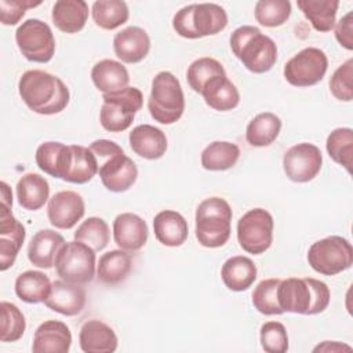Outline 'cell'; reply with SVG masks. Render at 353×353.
I'll return each mask as SVG.
<instances>
[{
    "mask_svg": "<svg viewBox=\"0 0 353 353\" xmlns=\"http://www.w3.org/2000/svg\"><path fill=\"white\" fill-rule=\"evenodd\" d=\"M99 110V123L109 132H121L130 128L135 113L143 105V95L137 87H127L119 92L103 94Z\"/></svg>",
    "mask_w": 353,
    "mask_h": 353,
    "instance_id": "ba28073f",
    "label": "cell"
},
{
    "mask_svg": "<svg viewBox=\"0 0 353 353\" xmlns=\"http://www.w3.org/2000/svg\"><path fill=\"white\" fill-rule=\"evenodd\" d=\"M63 244L65 239L62 234L51 229H41L32 237L28 245V259L36 268L51 269Z\"/></svg>",
    "mask_w": 353,
    "mask_h": 353,
    "instance_id": "7402d4cb",
    "label": "cell"
},
{
    "mask_svg": "<svg viewBox=\"0 0 353 353\" xmlns=\"http://www.w3.org/2000/svg\"><path fill=\"white\" fill-rule=\"evenodd\" d=\"M307 262L314 272L335 276L352 266L353 247L342 236H328L310 245Z\"/></svg>",
    "mask_w": 353,
    "mask_h": 353,
    "instance_id": "9c48e42d",
    "label": "cell"
},
{
    "mask_svg": "<svg viewBox=\"0 0 353 353\" xmlns=\"http://www.w3.org/2000/svg\"><path fill=\"white\" fill-rule=\"evenodd\" d=\"M352 350L350 346L347 345H341L339 342H335V341H324L321 345L316 346L313 350L314 352H341V350Z\"/></svg>",
    "mask_w": 353,
    "mask_h": 353,
    "instance_id": "c3c4849f",
    "label": "cell"
},
{
    "mask_svg": "<svg viewBox=\"0 0 353 353\" xmlns=\"http://www.w3.org/2000/svg\"><path fill=\"white\" fill-rule=\"evenodd\" d=\"M335 39L346 50H353V12L349 11L334 26Z\"/></svg>",
    "mask_w": 353,
    "mask_h": 353,
    "instance_id": "7dc6e473",
    "label": "cell"
},
{
    "mask_svg": "<svg viewBox=\"0 0 353 353\" xmlns=\"http://www.w3.org/2000/svg\"><path fill=\"white\" fill-rule=\"evenodd\" d=\"M40 1L30 0H0V21L3 25H17L26 10L40 6Z\"/></svg>",
    "mask_w": 353,
    "mask_h": 353,
    "instance_id": "bcb514c9",
    "label": "cell"
},
{
    "mask_svg": "<svg viewBox=\"0 0 353 353\" xmlns=\"http://www.w3.org/2000/svg\"><path fill=\"white\" fill-rule=\"evenodd\" d=\"M113 51L125 63H138L150 51L149 34L139 26H128L113 37Z\"/></svg>",
    "mask_w": 353,
    "mask_h": 353,
    "instance_id": "d6986e66",
    "label": "cell"
},
{
    "mask_svg": "<svg viewBox=\"0 0 353 353\" xmlns=\"http://www.w3.org/2000/svg\"><path fill=\"white\" fill-rule=\"evenodd\" d=\"M148 110L160 124H174L182 117L185 95L179 80L171 72H159L153 77Z\"/></svg>",
    "mask_w": 353,
    "mask_h": 353,
    "instance_id": "52a82bcc",
    "label": "cell"
},
{
    "mask_svg": "<svg viewBox=\"0 0 353 353\" xmlns=\"http://www.w3.org/2000/svg\"><path fill=\"white\" fill-rule=\"evenodd\" d=\"M72 345L69 327L58 320L41 323L33 335V353H68Z\"/></svg>",
    "mask_w": 353,
    "mask_h": 353,
    "instance_id": "ffe728a7",
    "label": "cell"
},
{
    "mask_svg": "<svg viewBox=\"0 0 353 353\" xmlns=\"http://www.w3.org/2000/svg\"><path fill=\"white\" fill-rule=\"evenodd\" d=\"M226 74L222 63L211 57H201L196 61H193L186 72V79L190 85V88L201 94L204 85L215 76Z\"/></svg>",
    "mask_w": 353,
    "mask_h": 353,
    "instance_id": "ab89813d",
    "label": "cell"
},
{
    "mask_svg": "<svg viewBox=\"0 0 353 353\" xmlns=\"http://www.w3.org/2000/svg\"><path fill=\"white\" fill-rule=\"evenodd\" d=\"M132 269V258L128 251L110 250L101 255L97 265V277L108 285L120 284L127 279Z\"/></svg>",
    "mask_w": 353,
    "mask_h": 353,
    "instance_id": "4dcf8cb0",
    "label": "cell"
},
{
    "mask_svg": "<svg viewBox=\"0 0 353 353\" xmlns=\"http://www.w3.org/2000/svg\"><path fill=\"white\" fill-rule=\"evenodd\" d=\"M70 154L66 172L62 181L83 185L90 182L98 174V160L90 148L81 145H69Z\"/></svg>",
    "mask_w": 353,
    "mask_h": 353,
    "instance_id": "f546056e",
    "label": "cell"
},
{
    "mask_svg": "<svg viewBox=\"0 0 353 353\" xmlns=\"http://www.w3.org/2000/svg\"><path fill=\"white\" fill-rule=\"evenodd\" d=\"M51 18L61 32L77 33L88 19V4L84 0H58L52 7Z\"/></svg>",
    "mask_w": 353,
    "mask_h": 353,
    "instance_id": "484cf974",
    "label": "cell"
},
{
    "mask_svg": "<svg viewBox=\"0 0 353 353\" xmlns=\"http://www.w3.org/2000/svg\"><path fill=\"white\" fill-rule=\"evenodd\" d=\"M331 299L328 285L313 277H288L280 280L277 301L283 312L296 314H319L324 312Z\"/></svg>",
    "mask_w": 353,
    "mask_h": 353,
    "instance_id": "7a4b0ae2",
    "label": "cell"
},
{
    "mask_svg": "<svg viewBox=\"0 0 353 353\" xmlns=\"http://www.w3.org/2000/svg\"><path fill=\"white\" fill-rule=\"evenodd\" d=\"M273 228L274 222L269 211L252 208L237 222V241L248 254H263L272 245Z\"/></svg>",
    "mask_w": 353,
    "mask_h": 353,
    "instance_id": "7c38bea8",
    "label": "cell"
},
{
    "mask_svg": "<svg viewBox=\"0 0 353 353\" xmlns=\"http://www.w3.org/2000/svg\"><path fill=\"white\" fill-rule=\"evenodd\" d=\"M279 284L280 279H265L256 284V287L252 291V305L259 313L265 316L284 313L277 301Z\"/></svg>",
    "mask_w": 353,
    "mask_h": 353,
    "instance_id": "b9f144b4",
    "label": "cell"
},
{
    "mask_svg": "<svg viewBox=\"0 0 353 353\" xmlns=\"http://www.w3.org/2000/svg\"><path fill=\"white\" fill-rule=\"evenodd\" d=\"M256 266L248 256L236 255L226 259L221 269L223 284L230 291H245L256 280Z\"/></svg>",
    "mask_w": 353,
    "mask_h": 353,
    "instance_id": "4316f807",
    "label": "cell"
},
{
    "mask_svg": "<svg viewBox=\"0 0 353 353\" xmlns=\"http://www.w3.org/2000/svg\"><path fill=\"white\" fill-rule=\"evenodd\" d=\"M353 59L349 58L330 79V91L338 99L343 102H350L353 99Z\"/></svg>",
    "mask_w": 353,
    "mask_h": 353,
    "instance_id": "f6af8a7d",
    "label": "cell"
},
{
    "mask_svg": "<svg viewBox=\"0 0 353 353\" xmlns=\"http://www.w3.org/2000/svg\"><path fill=\"white\" fill-rule=\"evenodd\" d=\"M149 230L146 222L137 214L123 212L113 221V239L119 248L135 252L148 241Z\"/></svg>",
    "mask_w": 353,
    "mask_h": 353,
    "instance_id": "ac0fdd59",
    "label": "cell"
},
{
    "mask_svg": "<svg viewBox=\"0 0 353 353\" xmlns=\"http://www.w3.org/2000/svg\"><path fill=\"white\" fill-rule=\"evenodd\" d=\"M18 92L30 110L46 116L62 112L70 99L69 88L59 77L39 69L21 76Z\"/></svg>",
    "mask_w": 353,
    "mask_h": 353,
    "instance_id": "6da1fadb",
    "label": "cell"
},
{
    "mask_svg": "<svg viewBox=\"0 0 353 353\" xmlns=\"http://www.w3.org/2000/svg\"><path fill=\"white\" fill-rule=\"evenodd\" d=\"M15 189L19 205L28 211H37L50 200V185L44 176L36 172L21 176Z\"/></svg>",
    "mask_w": 353,
    "mask_h": 353,
    "instance_id": "83f0119b",
    "label": "cell"
},
{
    "mask_svg": "<svg viewBox=\"0 0 353 353\" xmlns=\"http://www.w3.org/2000/svg\"><path fill=\"white\" fill-rule=\"evenodd\" d=\"M240 157V149L236 143L228 141H215L201 152V165L207 171H225L236 165Z\"/></svg>",
    "mask_w": 353,
    "mask_h": 353,
    "instance_id": "d590c367",
    "label": "cell"
},
{
    "mask_svg": "<svg viewBox=\"0 0 353 353\" xmlns=\"http://www.w3.org/2000/svg\"><path fill=\"white\" fill-rule=\"evenodd\" d=\"M25 228L12 215L11 207L1 204L0 210V270L11 268L25 241Z\"/></svg>",
    "mask_w": 353,
    "mask_h": 353,
    "instance_id": "2e32d148",
    "label": "cell"
},
{
    "mask_svg": "<svg viewBox=\"0 0 353 353\" xmlns=\"http://www.w3.org/2000/svg\"><path fill=\"white\" fill-rule=\"evenodd\" d=\"M15 43L21 54L30 62L47 63L55 54L52 30L46 22L37 18L26 19L17 28Z\"/></svg>",
    "mask_w": 353,
    "mask_h": 353,
    "instance_id": "8fae6325",
    "label": "cell"
},
{
    "mask_svg": "<svg viewBox=\"0 0 353 353\" xmlns=\"http://www.w3.org/2000/svg\"><path fill=\"white\" fill-rule=\"evenodd\" d=\"M232 208L222 197H208L196 208V239L207 248H218L230 237Z\"/></svg>",
    "mask_w": 353,
    "mask_h": 353,
    "instance_id": "5b68a950",
    "label": "cell"
},
{
    "mask_svg": "<svg viewBox=\"0 0 353 353\" xmlns=\"http://www.w3.org/2000/svg\"><path fill=\"white\" fill-rule=\"evenodd\" d=\"M205 103L214 110L228 112L237 108L240 94L237 87L228 79L226 74L212 77L203 88L201 94Z\"/></svg>",
    "mask_w": 353,
    "mask_h": 353,
    "instance_id": "f1b7e54d",
    "label": "cell"
},
{
    "mask_svg": "<svg viewBox=\"0 0 353 353\" xmlns=\"http://www.w3.org/2000/svg\"><path fill=\"white\" fill-rule=\"evenodd\" d=\"M70 154L69 145L48 141L41 143L36 150V164L46 174L63 179L66 172V165Z\"/></svg>",
    "mask_w": 353,
    "mask_h": 353,
    "instance_id": "1f68e13d",
    "label": "cell"
},
{
    "mask_svg": "<svg viewBox=\"0 0 353 353\" xmlns=\"http://www.w3.org/2000/svg\"><path fill=\"white\" fill-rule=\"evenodd\" d=\"M328 69L325 52L317 47H306L284 65V77L294 87H310L323 80Z\"/></svg>",
    "mask_w": 353,
    "mask_h": 353,
    "instance_id": "4fadbf2b",
    "label": "cell"
},
{
    "mask_svg": "<svg viewBox=\"0 0 353 353\" xmlns=\"http://www.w3.org/2000/svg\"><path fill=\"white\" fill-rule=\"evenodd\" d=\"M255 19L265 28H277L284 25L291 15V3L288 0H259L254 8Z\"/></svg>",
    "mask_w": 353,
    "mask_h": 353,
    "instance_id": "60d3db41",
    "label": "cell"
},
{
    "mask_svg": "<svg viewBox=\"0 0 353 353\" xmlns=\"http://www.w3.org/2000/svg\"><path fill=\"white\" fill-rule=\"evenodd\" d=\"M1 309V342H17L26 330V320L19 307L11 302L3 301Z\"/></svg>",
    "mask_w": 353,
    "mask_h": 353,
    "instance_id": "7bdbcfd3",
    "label": "cell"
},
{
    "mask_svg": "<svg viewBox=\"0 0 353 353\" xmlns=\"http://www.w3.org/2000/svg\"><path fill=\"white\" fill-rule=\"evenodd\" d=\"M110 239L108 223L99 216H90L83 221L74 232V240L90 245L94 251H102Z\"/></svg>",
    "mask_w": 353,
    "mask_h": 353,
    "instance_id": "f35d334b",
    "label": "cell"
},
{
    "mask_svg": "<svg viewBox=\"0 0 353 353\" xmlns=\"http://www.w3.org/2000/svg\"><path fill=\"white\" fill-rule=\"evenodd\" d=\"M79 343L84 353H112L117 349V335L101 320L85 321L79 332Z\"/></svg>",
    "mask_w": 353,
    "mask_h": 353,
    "instance_id": "603a6c76",
    "label": "cell"
},
{
    "mask_svg": "<svg viewBox=\"0 0 353 353\" xmlns=\"http://www.w3.org/2000/svg\"><path fill=\"white\" fill-rule=\"evenodd\" d=\"M0 189H1V204L7 207H12V192L10 186L3 181L0 182Z\"/></svg>",
    "mask_w": 353,
    "mask_h": 353,
    "instance_id": "681fc988",
    "label": "cell"
},
{
    "mask_svg": "<svg viewBox=\"0 0 353 353\" xmlns=\"http://www.w3.org/2000/svg\"><path fill=\"white\" fill-rule=\"evenodd\" d=\"M281 130V119L272 113L263 112L256 114L245 128V139L251 146L263 148L272 145Z\"/></svg>",
    "mask_w": 353,
    "mask_h": 353,
    "instance_id": "d6a6232c",
    "label": "cell"
},
{
    "mask_svg": "<svg viewBox=\"0 0 353 353\" xmlns=\"http://www.w3.org/2000/svg\"><path fill=\"white\" fill-rule=\"evenodd\" d=\"M228 25V14L215 3L189 4L172 18L174 30L185 39H200L222 32Z\"/></svg>",
    "mask_w": 353,
    "mask_h": 353,
    "instance_id": "8992f818",
    "label": "cell"
},
{
    "mask_svg": "<svg viewBox=\"0 0 353 353\" xmlns=\"http://www.w3.org/2000/svg\"><path fill=\"white\" fill-rule=\"evenodd\" d=\"M330 157L343 165L347 172H352L353 161V130L349 127H339L330 132L325 142Z\"/></svg>",
    "mask_w": 353,
    "mask_h": 353,
    "instance_id": "74e56055",
    "label": "cell"
},
{
    "mask_svg": "<svg viewBox=\"0 0 353 353\" xmlns=\"http://www.w3.org/2000/svg\"><path fill=\"white\" fill-rule=\"evenodd\" d=\"M91 80L101 92L113 94L128 87L130 74L121 62L102 59L92 66Z\"/></svg>",
    "mask_w": 353,
    "mask_h": 353,
    "instance_id": "d4e9b609",
    "label": "cell"
},
{
    "mask_svg": "<svg viewBox=\"0 0 353 353\" xmlns=\"http://www.w3.org/2000/svg\"><path fill=\"white\" fill-rule=\"evenodd\" d=\"M323 165L320 149L309 142L291 146L283 156V170L288 179L305 183L317 176Z\"/></svg>",
    "mask_w": 353,
    "mask_h": 353,
    "instance_id": "5bb4252c",
    "label": "cell"
},
{
    "mask_svg": "<svg viewBox=\"0 0 353 353\" xmlns=\"http://www.w3.org/2000/svg\"><path fill=\"white\" fill-rule=\"evenodd\" d=\"M230 48L247 70L261 74L269 72L277 61V46L256 26L244 25L230 34Z\"/></svg>",
    "mask_w": 353,
    "mask_h": 353,
    "instance_id": "277c9868",
    "label": "cell"
},
{
    "mask_svg": "<svg viewBox=\"0 0 353 353\" xmlns=\"http://www.w3.org/2000/svg\"><path fill=\"white\" fill-rule=\"evenodd\" d=\"M128 141L132 152L146 160L161 159L165 154L168 145L165 134L150 124L134 127L128 135Z\"/></svg>",
    "mask_w": 353,
    "mask_h": 353,
    "instance_id": "44dd1931",
    "label": "cell"
},
{
    "mask_svg": "<svg viewBox=\"0 0 353 353\" xmlns=\"http://www.w3.org/2000/svg\"><path fill=\"white\" fill-rule=\"evenodd\" d=\"M153 230L157 241L167 247L182 245L189 234L186 219L174 210H164L156 214Z\"/></svg>",
    "mask_w": 353,
    "mask_h": 353,
    "instance_id": "cb8c5ba5",
    "label": "cell"
},
{
    "mask_svg": "<svg viewBox=\"0 0 353 353\" xmlns=\"http://www.w3.org/2000/svg\"><path fill=\"white\" fill-rule=\"evenodd\" d=\"M261 346L268 353H285L288 350V335L285 327L279 321H266L259 331Z\"/></svg>",
    "mask_w": 353,
    "mask_h": 353,
    "instance_id": "ee69618b",
    "label": "cell"
},
{
    "mask_svg": "<svg viewBox=\"0 0 353 353\" xmlns=\"http://www.w3.org/2000/svg\"><path fill=\"white\" fill-rule=\"evenodd\" d=\"M85 212V204L77 192L61 190L55 193L47 205L50 223L57 229H72Z\"/></svg>",
    "mask_w": 353,
    "mask_h": 353,
    "instance_id": "9a60e30c",
    "label": "cell"
},
{
    "mask_svg": "<svg viewBox=\"0 0 353 353\" xmlns=\"http://www.w3.org/2000/svg\"><path fill=\"white\" fill-rule=\"evenodd\" d=\"M15 294L26 303L44 302L51 290V281L47 274L39 270H26L15 280Z\"/></svg>",
    "mask_w": 353,
    "mask_h": 353,
    "instance_id": "e575fe53",
    "label": "cell"
},
{
    "mask_svg": "<svg viewBox=\"0 0 353 353\" xmlns=\"http://www.w3.org/2000/svg\"><path fill=\"white\" fill-rule=\"evenodd\" d=\"M55 269L59 279L84 285L95 276V251L81 241H68L57 255Z\"/></svg>",
    "mask_w": 353,
    "mask_h": 353,
    "instance_id": "30bf717a",
    "label": "cell"
},
{
    "mask_svg": "<svg viewBox=\"0 0 353 353\" xmlns=\"http://www.w3.org/2000/svg\"><path fill=\"white\" fill-rule=\"evenodd\" d=\"M44 305L63 316H76L85 306V291L80 284L55 280L51 283V290L44 301Z\"/></svg>",
    "mask_w": 353,
    "mask_h": 353,
    "instance_id": "e0dca14e",
    "label": "cell"
},
{
    "mask_svg": "<svg viewBox=\"0 0 353 353\" xmlns=\"http://www.w3.org/2000/svg\"><path fill=\"white\" fill-rule=\"evenodd\" d=\"M98 160V174L102 185L114 193L128 190L138 178L135 163L113 141L97 139L90 145Z\"/></svg>",
    "mask_w": 353,
    "mask_h": 353,
    "instance_id": "3957f363",
    "label": "cell"
},
{
    "mask_svg": "<svg viewBox=\"0 0 353 353\" xmlns=\"http://www.w3.org/2000/svg\"><path fill=\"white\" fill-rule=\"evenodd\" d=\"M92 19L97 26L105 30H113L128 21L130 11L125 1L121 0H98L91 7Z\"/></svg>",
    "mask_w": 353,
    "mask_h": 353,
    "instance_id": "8d00e7d4",
    "label": "cell"
},
{
    "mask_svg": "<svg viewBox=\"0 0 353 353\" xmlns=\"http://www.w3.org/2000/svg\"><path fill=\"white\" fill-rule=\"evenodd\" d=\"M298 8L317 32H330L336 23L338 0H298Z\"/></svg>",
    "mask_w": 353,
    "mask_h": 353,
    "instance_id": "836d02e7",
    "label": "cell"
}]
</instances>
